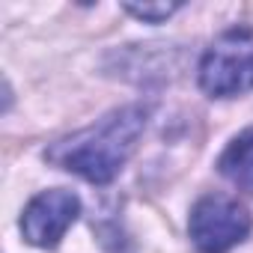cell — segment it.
I'll use <instances>...</instances> for the list:
<instances>
[{"mask_svg": "<svg viewBox=\"0 0 253 253\" xmlns=\"http://www.w3.org/2000/svg\"><path fill=\"white\" fill-rule=\"evenodd\" d=\"M128 15H134L137 21H146V24H161L167 21L170 15H176L182 9V3H125L122 6Z\"/></svg>", "mask_w": 253, "mask_h": 253, "instance_id": "cell-6", "label": "cell"}, {"mask_svg": "<svg viewBox=\"0 0 253 253\" xmlns=\"http://www.w3.org/2000/svg\"><path fill=\"white\" fill-rule=\"evenodd\" d=\"M253 229V217L229 194H206L194 203L188 217V235L200 253H229Z\"/></svg>", "mask_w": 253, "mask_h": 253, "instance_id": "cell-3", "label": "cell"}, {"mask_svg": "<svg viewBox=\"0 0 253 253\" xmlns=\"http://www.w3.org/2000/svg\"><path fill=\"white\" fill-rule=\"evenodd\" d=\"M152 119V104L131 101L104 113L95 125L75 131L45 149V158L92 185L113 182L137 149L146 125Z\"/></svg>", "mask_w": 253, "mask_h": 253, "instance_id": "cell-1", "label": "cell"}, {"mask_svg": "<svg viewBox=\"0 0 253 253\" xmlns=\"http://www.w3.org/2000/svg\"><path fill=\"white\" fill-rule=\"evenodd\" d=\"M81 214V197L69 188H51L36 194L21 211V235L27 244L54 250L69 226Z\"/></svg>", "mask_w": 253, "mask_h": 253, "instance_id": "cell-4", "label": "cell"}, {"mask_svg": "<svg viewBox=\"0 0 253 253\" xmlns=\"http://www.w3.org/2000/svg\"><path fill=\"white\" fill-rule=\"evenodd\" d=\"M200 89L211 98H232L253 89V27L235 24L223 30L200 57Z\"/></svg>", "mask_w": 253, "mask_h": 253, "instance_id": "cell-2", "label": "cell"}, {"mask_svg": "<svg viewBox=\"0 0 253 253\" xmlns=\"http://www.w3.org/2000/svg\"><path fill=\"white\" fill-rule=\"evenodd\" d=\"M220 176L244 194H253V125L235 134L217 158Z\"/></svg>", "mask_w": 253, "mask_h": 253, "instance_id": "cell-5", "label": "cell"}]
</instances>
